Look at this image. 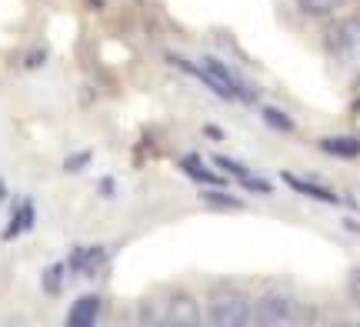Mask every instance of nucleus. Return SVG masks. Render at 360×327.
Wrapping results in <instances>:
<instances>
[{"label": "nucleus", "instance_id": "nucleus-1", "mask_svg": "<svg viewBox=\"0 0 360 327\" xmlns=\"http://www.w3.org/2000/svg\"><path fill=\"white\" fill-rule=\"evenodd\" d=\"M250 314H254V304L240 290H217V294H210L204 307L207 324L214 327H244L250 324Z\"/></svg>", "mask_w": 360, "mask_h": 327}, {"label": "nucleus", "instance_id": "nucleus-2", "mask_svg": "<svg viewBox=\"0 0 360 327\" xmlns=\"http://www.w3.org/2000/svg\"><path fill=\"white\" fill-rule=\"evenodd\" d=\"M327 51L340 67H347L357 74L360 70V17H350V20H340V24L330 27L327 34Z\"/></svg>", "mask_w": 360, "mask_h": 327}, {"label": "nucleus", "instance_id": "nucleus-3", "mask_svg": "<svg viewBox=\"0 0 360 327\" xmlns=\"http://www.w3.org/2000/svg\"><path fill=\"white\" fill-rule=\"evenodd\" d=\"M297 321V304L281 294V290H267L264 297H257L254 304V314H250V324L260 327H283V324H294Z\"/></svg>", "mask_w": 360, "mask_h": 327}, {"label": "nucleus", "instance_id": "nucleus-4", "mask_svg": "<svg viewBox=\"0 0 360 327\" xmlns=\"http://www.w3.org/2000/svg\"><path fill=\"white\" fill-rule=\"evenodd\" d=\"M164 314H167L164 324H174V327H197L204 321V311H200V304L193 301L191 294H170Z\"/></svg>", "mask_w": 360, "mask_h": 327}, {"label": "nucleus", "instance_id": "nucleus-5", "mask_svg": "<svg viewBox=\"0 0 360 327\" xmlns=\"http://www.w3.org/2000/svg\"><path fill=\"white\" fill-rule=\"evenodd\" d=\"M103 264H107V248H101V244H90V248H77L74 254H70V261H67V267L74 271V274H97Z\"/></svg>", "mask_w": 360, "mask_h": 327}, {"label": "nucleus", "instance_id": "nucleus-6", "mask_svg": "<svg viewBox=\"0 0 360 327\" xmlns=\"http://www.w3.org/2000/svg\"><path fill=\"white\" fill-rule=\"evenodd\" d=\"M101 317V297L97 294H84L74 301L70 314H67V327H94Z\"/></svg>", "mask_w": 360, "mask_h": 327}, {"label": "nucleus", "instance_id": "nucleus-7", "mask_svg": "<svg viewBox=\"0 0 360 327\" xmlns=\"http://www.w3.org/2000/svg\"><path fill=\"white\" fill-rule=\"evenodd\" d=\"M214 164H217L220 170H227L231 177H237V181L244 184V187H250V191L270 194V184L264 181V177H254V174H250V170H247L244 164H237V160H231V158H224V154H217V158H214Z\"/></svg>", "mask_w": 360, "mask_h": 327}, {"label": "nucleus", "instance_id": "nucleus-8", "mask_svg": "<svg viewBox=\"0 0 360 327\" xmlns=\"http://www.w3.org/2000/svg\"><path fill=\"white\" fill-rule=\"evenodd\" d=\"M34 221H37V210H34V200H20L17 204V210H13V217H11V224L4 227V237L7 241H13V237H20V234H27L30 227H34Z\"/></svg>", "mask_w": 360, "mask_h": 327}, {"label": "nucleus", "instance_id": "nucleus-9", "mask_svg": "<svg viewBox=\"0 0 360 327\" xmlns=\"http://www.w3.org/2000/svg\"><path fill=\"white\" fill-rule=\"evenodd\" d=\"M321 150L323 154H330V158L354 160V158H360V141L357 137H347V134H337V137H323Z\"/></svg>", "mask_w": 360, "mask_h": 327}, {"label": "nucleus", "instance_id": "nucleus-10", "mask_svg": "<svg viewBox=\"0 0 360 327\" xmlns=\"http://www.w3.org/2000/svg\"><path fill=\"white\" fill-rule=\"evenodd\" d=\"M283 181L290 184L297 194H307V197H314V200H323V204H337V194L330 187H323V184H314V181H307V177H297V174H283Z\"/></svg>", "mask_w": 360, "mask_h": 327}, {"label": "nucleus", "instance_id": "nucleus-11", "mask_svg": "<svg viewBox=\"0 0 360 327\" xmlns=\"http://www.w3.org/2000/svg\"><path fill=\"white\" fill-rule=\"evenodd\" d=\"M344 0H297V11L304 17H330Z\"/></svg>", "mask_w": 360, "mask_h": 327}, {"label": "nucleus", "instance_id": "nucleus-12", "mask_svg": "<svg viewBox=\"0 0 360 327\" xmlns=\"http://www.w3.org/2000/svg\"><path fill=\"white\" fill-rule=\"evenodd\" d=\"M180 167L187 170V174H191L197 184H210V187H224V184H227V181H220L217 174H210V170H207L197 158H184V164H180Z\"/></svg>", "mask_w": 360, "mask_h": 327}, {"label": "nucleus", "instance_id": "nucleus-13", "mask_svg": "<svg viewBox=\"0 0 360 327\" xmlns=\"http://www.w3.org/2000/svg\"><path fill=\"white\" fill-rule=\"evenodd\" d=\"M64 271H67V264H53V267H47V271H44V290H47V294H60Z\"/></svg>", "mask_w": 360, "mask_h": 327}, {"label": "nucleus", "instance_id": "nucleus-14", "mask_svg": "<svg viewBox=\"0 0 360 327\" xmlns=\"http://www.w3.org/2000/svg\"><path fill=\"white\" fill-rule=\"evenodd\" d=\"M204 200H207V204H214L217 210H240V207H244L237 197L220 194V191H204Z\"/></svg>", "mask_w": 360, "mask_h": 327}, {"label": "nucleus", "instance_id": "nucleus-15", "mask_svg": "<svg viewBox=\"0 0 360 327\" xmlns=\"http://www.w3.org/2000/svg\"><path fill=\"white\" fill-rule=\"evenodd\" d=\"M264 120H267L274 131H281V134L294 131V120L287 117V114H281V110H274V107H267V110H264Z\"/></svg>", "mask_w": 360, "mask_h": 327}, {"label": "nucleus", "instance_id": "nucleus-16", "mask_svg": "<svg viewBox=\"0 0 360 327\" xmlns=\"http://www.w3.org/2000/svg\"><path fill=\"white\" fill-rule=\"evenodd\" d=\"M347 288H350V297H354V301L360 304V267H354V271H350Z\"/></svg>", "mask_w": 360, "mask_h": 327}, {"label": "nucleus", "instance_id": "nucleus-17", "mask_svg": "<svg viewBox=\"0 0 360 327\" xmlns=\"http://www.w3.org/2000/svg\"><path fill=\"white\" fill-rule=\"evenodd\" d=\"M87 160H90V154H87V150H80L77 158H70V160L64 164V167H67V170H80L84 164H87Z\"/></svg>", "mask_w": 360, "mask_h": 327}, {"label": "nucleus", "instance_id": "nucleus-18", "mask_svg": "<svg viewBox=\"0 0 360 327\" xmlns=\"http://www.w3.org/2000/svg\"><path fill=\"white\" fill-rule=\"evenodd\" d=\"M204 131L210 134V137H214V141H220V137H224V131H217V124H207Z\"/></svg>", "mask_w": 360, "mask_h": 327}, {"label": "nucleus", "instance_id": "nucleus-19", "mask_svg": "<svg viewBox=\"0 0 360 327\" xmlns=\"http://www.w3.org/2000/svg\"><path fill=\"white\" fill-rule=\"evenodd\" d=\"M4 200H7V184L0 181V204H4Z\"/></svg>", "mask_w": 360, "mask_h": 327}, {"label": "nucleus", "instance_id": "nucleus-20", "mask_svg": "<svg viewBox=\"0 0 360 327\" xmlns=\"http://www.w3.org/2000/svg\"><path fill=\"white\" fill-rule=\"evenodd\" d=\"M90 4H94V7H103V0H90Z\"/></svg>", "mask_w": 360, "mask_h": 327}]
</instances>
